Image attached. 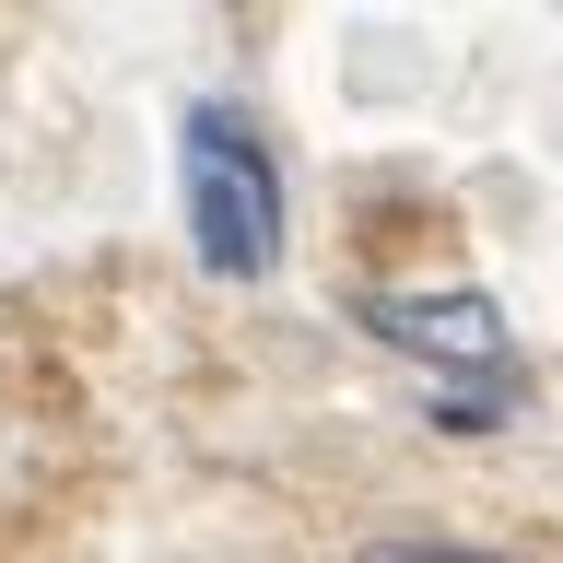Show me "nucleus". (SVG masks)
<instances>
[{
    "label": "nucleus",
    "instance_id": "nucleus-1",
    "mask_svg": "<svg viewBox=\"0 0 563 563\" xmlns=\"http://www.w3.org/2000/svg\"><path fill=\"white\" fill-rule=\"evenodd\" d=\"M176 211H188V246H200L211 282H271L282 271V153L271 130L246 118V106H188V130H176Z\"/></svg>",
    "mask_w": 563,
    "mask_h": 563
},
{
    "label": "nucleus",
    "instance_id": "nucleus-2",
    "mask_svg": "<svg viewBox=\"0 0 563 563\" xmlns=\"http://www.w3.org/2000/svg\"><path fill=\"white\" fill-rule=\"evenodd\" d=\"M364 329L446 376H505V306L493 294H364Z\"/></svg>",
    "mask_w": 563,
    "mask_h": 563
},
{
    "label": "nucleus",
    "instance_id": "nucleus-3",
    "mask_svg": "<svg viewBox=\"0 0 563 563\" xmlns=\"http://www.w3.org/2000/svg\"><path fill=\"white\" fill-rule=\"evenodd\" d=\"M364 563H505V552H482V540H387Z\"/></svg>",
    "mask_w": 563,
    "mask_h": 563
}]
</instances>
